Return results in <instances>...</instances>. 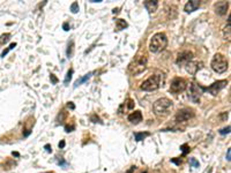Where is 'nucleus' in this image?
<instances>
[{"instance_id":"obj_1","label":"nucleus","mask_w":231,"mask_h":173,"mask_svg":"<svg viewBox=\"0 0 231 173\" xmlns=\"http://www.w3.org/2000/svg\"><path fill=\"white\" fill-rule=\"evenodd\" d=\"M168 45V37L164 32H157L150 39L149 43V50L152 53H159L163 51Z\"/></svg>"},{"instance_id":"obj_2","label":"nucleus","mask_w":231,"mask_h":173,"mask_svg":"<svg viewBox=\"0 0 231 173\" xmlns=\"http://www.w3.org/2000/svg\"><path fill=\"white\" fill-rule=\"evenodd\" d=\"M210 67L214 72H216L218 74H223V73H225V72L228 71L229 62H228L226 58H225L223 54L216 53V54L213 57V59H211Z\"/></svg>"},{"instance_id":"obj_3","label":"nucleus","mask_w":231,"mask_h":173,"mask_svg":"<svg viewBox=\"0 0 231 173\" xmlns=\"http://www.w3.org/2000/svg\"><path fill=\"white\" fill-rule=\"evenodd\" d=\"M172 102L166 98V97H163V98H159L156 102L154 103L152 105V109H154V112L155 114L159 115V117H164V115L169 114V111L172 107Z\"/></svg>"},{"instance_id":"obj_4","label":"nucleus","mask_w":231,"mask_h":173,"mask_svg":"<svg viewBox=\"0 0 231 173\" xmlns=\"http://www.w3.org/2000/svg\"><path fill=\"white\" fill-rule=\"evenodd\" d=\"M147 68V57L146 56H138L128 65V72L132 75H139L143 73Z\"/></svg>"},{"instance_id":"obj_5","label":"nucleus","mask_w":231,"mask_h":173,"mask_svg":"<svg viewBox=\"0 0 231 173\" xmlns=\"http://www.w3.org/2000/svg\"><path fill=\"white\" fill-rule=\"evenodd\" d=\"M161 84H162V75L155 74L149 78H147L146 81H143L142 84L140 85V88L143 91H155L161 87Z\"/></svg>"},{"instance_id":"obj_6","label":"nucleus","mask_w":231,"mask_h":173,"mask_svg":"<svg viewBox=\"0 0 231 173\" xmlns=\"http://www.w3.org/2000/svg\"><path fill=\"white\" fill-rule=\"evenodd\" d=\"M186 87H187V83H186V81L184 78L176 77V78L172 80L171 85H170V91L172 94H180V92L185 91Z\"/></svg>"},{"instance_id":"obj_7","label":"nucleus","mask_w":231,"mask_h":173,"mask_svg":"<svg viewBox=\"0 0 231 173\" xmlns=\"http://www.w3.org/2000/svg\"><path fill=\"white\" fill-rule=\"evenodd\" d=\"M228 84V80H220V81H216L214 83L209 85L208 88H202V91H208L209 94H211L213 96H216L218 92L221 91L222 89H224Z\"/></svg>"},{"instance_id":"obj_8","label":"nucleus","mask_w":231,"mask_h":173,"mask_svg":"<svg viewBox=\"0 0 231 173\" xmlns=\"http://www.w3.org/2000/svg\"><path fill=\"white\" fill-rule=\"evenodd\" d=\"M201 92H202V88L198 85L197 83H192L190 87V91H188V98L190 101L195 104L200 103V97H201Z\"/></svg>"},{"instance_id":"obj_9","label":"nucleus","mask_w":231,"mask_h":173,"mask_svg":"<svg viewBox=\"0 0 231 173\" xmlns=\"http://www.w3.org/2000/svg\"><path fill=\"white\" fill-rule=\"evenodd\" d=\"M194 115V112L193 110L191 109H183V110H179L177 112V114L175 117V120L177 122H185L187 120H190L191 118H193Z\"/></svg>"},{"instance_id":"obj_10","label":"nucleus","mask_w":231,"mask_h":173,"mask_svg":"<svg viewBox=\"0 0 231 173\" xmlns=\"http://www.w3.org/2000/svg\"><path fill=\"white\" fill-rule=\"evenodd\" d=\"M193 59V53L191 51H183L180 52L177 57V65H185V64H188Z\"/></svg>"},{"instance_id":"obj_11","label":"nucleus","mask_w":231,"mask_h":173,"mask_svg":"<svg viewBox=\"0 0 231 173\" xmlns=\"http://www.w3.org/2000/svg\"><path fill=\"white\" fill-rule=\"evenodd\" d=\"M228 8H229L228 1H220L217 4H215V12L217 15H225Z\"/></svg>"},{"instance_id":"obj_12","label":"nucleus","mask_w":231,"mask_h":173,"mask_svg":"<svg viewBox=\"0 0 231 173\" xmlns=\"http://www.w3.org/2000/svg\"><path fill=\"white\" fill-rule=\"evenodd\" d=\"M200 1L199 0H192V1H188L184 7V11L186 13H193L194 11H197L199 7H200Z\"/></svg>"},{"instance_id":"obj_13","label":"nucleus","mask_w":231,"mask_h":173,"mask_svg":"<svg viewBox=\"0 0 231 173\" xmlns=\"http://www.w3.org/2000/svg\"><path fill=\"white\" fill-rule=\"evenodd\" d=\"M143 5L149 13H155L157 7H159V1L157 0H147L143 2Z\"/></svg>"},{"instance_id":"obj_14","label":"nucleus","mask_w":231,"mask_h":173,"mask_svg":"<svg viewBox=\"0 0 231 173\" xmlns=\"http://www.w3.org/2000/svg\"><path fill=\"white\" fill-rule=\"evenodd\" d=\"M128 121L134 125H138L140 121H142V113L141 111H134L133 113L128 115Z\"/></svg>"},{"instance_id":"obj_15","label":"nucleus","mask_w":231,"mask_h":173,"mask_svg":"<svg viewBox=\"0 0 231 173\" xmlns=\"http://www.w3.org/2000/svg\"><path fill=\"white\" fill-rule=\"evenodd\" d=\"M116 26H117V30H124L125 28H127L128 27V24H127V22H126L125 20H123V19H118L117 21H116Z\"/></svg>"},{"instance_id":"obj_16","label":"nucleus","mask_w":231,"mask_h":173,"mask_svg":"<svg viewBox=\"0 0 231 173\" xmlns=\"http://www.w3.org/2000/svg\"><path fill=\"white\" fill-rule=\"evenodd\" d=\"M92 75V73H88V74H86L83 77H81V78H79L78 81H75V84H74V88H78L80 84H82V83H85L87 80H89L90 77H91Z\"/></svg>"},{"instance_id":"obj_17","label":"nucleus","mask_w":231,"mask_h":173,"mask_svg":"<svg viewBox=\"0 0 231 173\" xmlns=\"http://www.w3.org/2000/svg\"><path fill=\"white\" fill-rule=\"evenodd\" d=\"M186 66H187V67H186L187 72H188V73H192V74H194L199 68L198 64H194V62H191V61H190L188 64H186Z\"/></svg>"},{"instance_id":"obj_18","label":"nucleus","mask_w":231,"mask_h":173,"mask_svg":"<svg viewBox=\"0 0 231 173\" xmlns=\"http://www.w3.org/2000/svg\"><path fill=\"white\" fill-rule=\"evenodd\" d=\"M150 133H148V132H146V133H135L134 136H135V140L136 141H142V140H145L147 136H149Z\"/></svg>"},{"instance_id":"obj_19","label":"nucleus","mask_w":231,"mask_h":173,"mask_svg":"<svg viewBox=\"0 0 231 173\" xmlns=\"http://www.w3.org/2000/svg\"><path fill=\"white\" fill-rule=\"evenodd\" d=\"M9 39H11V34H2L0 36V44L1 45L6 44V43L9 42Z\"/></svg>"},{"instance_id":"obj_20","label":"nucleus","mask_w":231,"mask_h":173,"mask_svg":"<svg viewBox=\"0 0 231 173\" xmlns=\"http://www.w3.org/2000/svg\"><path fill=\"white\" fill-rule=\"evenodd\" d=\"M223 34H224V39L230 40V19L228 21V26L225 27L224 30H223Z\"/></svg>"},{"instance_id":"obj_21","label":"nucleus","mask_w":231,"mask_h":173,"mask_svg":"<svg viewBox=\"0 0 231 173\" xmlns=\"http://www.w3.org/2000/svg\"><path fill=\"white\" fill-rule=\"evenodd\" d=\"M73 50H74V42H73V40H71V43L68 44V47H67V52H66V54H67V57H68V58H72Z\"/></svg>"},{"instance_id":"obj_22","label":"nucleus","mask_w":231,"mask_h":173,"mask_svg":"<svg viewBox=\"0 0 231 173\" xmlns=\"http://www.w3.org/2000/svg\"><path fill=\"white\" fill-rule=\"evenodd\" d=\"M73 73H74V71H73V69H69V71L67 72V75H66V77H65V81H64V83L66 84V85L69 83V81L72 80Z\"/></svg>"},{"instance_id":"obj_23","label":"nucleus","mask_w":231,"mask_h":173,"mask_svg":"<svg viewBox=\"0 0 231 173\" xmlns=\"http://www.w3.org/2000/svg\"><path fill=\"white\" fill-rule=\"evenodd\" d=\"M71 12L73 14H76L79 12V4L78 2H73L72 5H71Z\"/></svg>"},{"instance_id":"obj_24","label":"nucleus","mask_w":231,"mask_h":173,"mask_svg":"<svg viewBox=\"0 0 231 173\" xmlns=\"http://www.w3.org/2000/svg\"><path fill=\"white\" fill-rule=\"evenodd\" d=\"M190 164H191L193 167H199V166H200L199 162L195 159V158H190Z\"/></svg>"},{"instance_id":"obj_25","label":"nucleus","mask_w":231,"mask_h":173,"mask_svg":"<svg viewBox=\"0 0 231 173\" xmlns=\"http://www.w3.org/2000/svg\"><path fill=\"white\" fill-rule=\"evenodd\" d=\"M180 149L183 150V155H186L187 152H188V151H190V148H188V144H186V143H185V144H183V146L180 147Z\"/></svg>"},{"instance_id":"obj_26","label":"nucleus","mask_w":231,"mask_h":173,"mask_svg":"<svg viewBox=\"0 0 231 173\" xmlns=\"http://www.w3.org/2000/svg\"><path fill=\"white\" fill-rule=\"evenodd\" d=\"M125 104H127V110H132L134 107V101L133 99H127V103H125Z\"/></svg>"},{"instance_id":"obj_27","label":"nucleus","mask_w":231,"mask_h":173,"mask_svg":"<svg viewBox=\"0 0 231 173\" xmlns=\"http://www.w3.org/2000/svg\"><path fill=\"white\" fill-rule=\"evenodd\" d=\"M220 133L222 135H225V134H229L230 133V126H228L226 128H223V129H221L220 130Z\"/></svg>"},{"instance_id":"obj_28","label":"nucleus","mask_w":231,"mask_h":173,"mask_svg":"<svg viewBox=\"0 0 231 173\" xmlns=\"http://www.w3.org/2000/svg\"><path fill=\"white\" fill-rule=\"evenodd\" d=\"M50 78H51V82H52L53 84L58 83V78L54 76V74H51V75H50Z\"/></svg>"},{"instance_id":"obj_29","label":"nucleus","mask_w":231,"mask_h":173,"mask_svg":"<svg viewBox=\"0 0 231 173\" xmlns=\"http://www.w3.org/2000/svg\"><path fill=\"white\" fill-rule=\"evenodd\" d=\"M74 128H75L74 126H66V127H65V130H66L67 133H69V132H73Z\"/></svg>"},{"instance_id":"obj_30","label":"nucleus","mask_w":231,"mask_h":173,"mask_svg":"<svg viewBox=\"0 0 231 173\" xmlns=\"http://www.w3.org/2000/svg\"><path fill=\"white\" fill-rule=\"evenodd\" d=\"M231 159V149H228V152H226V160L230 162Z\"/></svg>"},{"instance_id":"obj_31","label":"nucleus","mask_w":231,"mask_h":173,"mask_svg":"<svg viewBox=\"0 0 231 173\" xmlns=\"http://www.w3.org/2000/svg\"><path fill=\"white\" fill-rule=\"evenodd\" d=\"M67 107H69L71 110H74V109H75V105H74L72 102H69L68 104H67Z\"/></svg>"},{"instance_id":"obj_32","label":"nucleus","mask_w":231,"mask_h":173,"mask_svg":"<svg viewBox=\"0 0 231 173\" xmlns=\"http://www.w3.org/2000/svg\"><path fill=\"white\" fill-rule=\"evenodd\" d=\"M91 120H94V122H101V121H99V118H98V117L96 118V115H92Z\"/></svg>"},{"instance_id":"obj_33","label":"nucleus","mask_w":231,"mask_h":173,"mask_svg":"<svg viewBox=\"0 0 231 173\" xmlns=\"http://www.w3.org/2000/svg\"><path fill=\"white\" fill-rule=\"evenodd\" d=\"M44 148H45V150L47 151V152H51V147H50V144H46Z\"/></svg>"},{"instance_id":"obj_34","label":"nucleus","mask_w":231,"mask_h":173,"mask_svg":"<svg viewBox=\"0 0 231 173\" xmlns=\"http://www.w3.org/2000/svg\"><path fill=\"white\" fill-rule=\"evenodd\" d=\"M64 30H65V31H68V30H69V27H68L67 23H64Z\"/></svg>"},{"instance_id":"obj_35","label":"nucleus","mask_w":231,"mask_h":173,"mask_svg":"<svg viewBox=\"0 0 231 173\" xmlns=\"http://www.w3.org/2000/svg\"><path fill=\"white\" fill-rule=\"evenodd\" d=\"M171 162H173V163H176V164H178V165H179V164H180V163H181V160H179V159H175V158H173V159H171Z\"/></svg>"},{"instance_id":"obj_36","label":"nucleus","mask_w":231,"mask_h":173,"mask_svg":"<svg viewBox=\"0 0 231 173\" xmlns=\"http://www.w3.org/2000/svg\"><path fill=\"white\" fill-rule=\"evenodd\" d=\"M65 147V141H60L59 142V148H64Z\"/></svg>"},{"instance_id":"obj_37","label":"nucleus","mask_w":231,"mask_h":173,"mask_svg":"<svg viewBox=\"0 0 231 173\" xmlns=\"http://www.w3.org/2000/svg\"><path fill=\"white\" fill-rule=\"evenodd\" d=\"M226 118H228V112H225L224 114L222 115V120H225V119H226Z\"/></svg>"},{"instance_id":"obj_38","label":"nucleus","mask_w":231,"mask_h":173,"mask_svg":"<svg viewBox=\"0 0 231 173\" xmlns=\"http://www.w3.org/2000/svg\"><path fill=\"white\" fill-rule=\"evenodd\" d=\"M135 168H136L135 166H132V167H131V170H130V171H128L127 173H132L133 171H135Z\"/></svg>"},{"instance_id":"obj_39","label":"nucleus","mask_w":231,"mask_h":173,"mask_svg":"<svg viewBox=\"0 0 231 173\" xmlns=\"http://www.w3.org/2000/svg\"><path fill=\"white\" fill-rule=\"evenodd\" d=\"M13 156H16V157H18V156H20V155H19V152H13Z\"/></svg>"},{"instance_id":"obj_40","label":"nucleus","mask_w":231,"mask_h":173,"mask_svg":"<svg viewBox=\"0 0 231 173\" xmlns=\"http://www.w3.org/2000/svg\"><path fill=\"white\" fill-rule=\"evenodd\" d=\"M45 173H50V172H45ZM51 173H52V172H51Z\"/></svg>"},{"instance_id":"obj_41","label":"nucleus","mask_w":231,"mask_h":173,"mask_svg":"<svg viewBox=\"0 0 231 173\" xmlns=\"http://www.w3.org/2000/svg\"><path fill=\"white\" fill-rule=\"evenodd\" d=\"M143 173H147V172H143Z\"/></svg>"}]
</instances>
